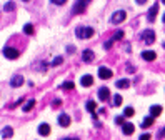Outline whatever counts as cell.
I'll list each match as a JSON object with an SVG mask.
<instances>
[{"instance_id":"obj_1","label":"cell","mask_w":165,"mask_h":140,"mask_svg":"<svg viewBox=\"0 0 165 140\" xmlns=\"http://www.w3.org/2000/svg\"><path fill=\"white\" fill-rule=\"evenodd\" d=\"M75 34H77L78 39H90V37H93L95 30H93L92 27H77Z\"/></svg>"},{"instance_id":"obj_2","label":"cell","mask_w":165,"mask_h":140,"mask_svg":"<svg viewBox=\"0 0 165 140\" xmlns=\"http://www.w3.org/2000/svg\"><path fill=\"white\" fill-rule=\"evenodd\" d=\"M125 17H127V14L123 10H117L115 14L110 17V23H113V25H118V23H122L123 20H125Z\"/></svg>"},{"instance_id":"obj_3","label":"cell","mask_w":165,"mask_h":140,"mask_svg":"<svg viewBox=\"0 0 165 140\" xmlns=\"http://www.w3.org/2000/svg\"><path fill=\"white\" fill-rule=\"evenodd\" d=\"M89 2H90V0H77V2H75V5H73V9H72V12H73V14H84V12H85V7H87L89 5Z\"/></svg>"},{"instance_id":"obj_4","label":"cell","mask_w":165,"mask_h":140,"mask_svg":"<svg viewBox=\"0 0 165 140\" xmlns=\"http://www.w3.org/2000/svg\"><path fill=\"white\" fill-rule=\"evenodd\" d=\"M3 55L7 57V59H10V60H15V59H19V50L17 48H14V47H5L3 48Z\"/></svg>"},{"instance_id":"obj_5","label":"cell","mask_w":165,"mask_h":140,"mask_svg":"<svg viewBox=\"0 0 165 140\" xmlns=\"http://www.w3.org/2000/svg\"><path fill=\"white\" fill-rule=\"evenodd\" d=\"M142 40L145 42L147 45H152L155 42V34L152 30H143L142 32Z\"/></svg>"},{"instance_id":"obj_6","label":"cell","mask_w":165,"mask_h":140,"mask_svg":"<svg viewBox=\"0 0 165 140\" xmlns=\"http://www.w3.org/2000/svg\"><path fill=\"white\" fill-rule=\"evenodd\" d=\"M109 97H110V90L107 87H100V89H98V100H100V102H107V100H109Z\"/></svg>"},{"instance_id":"obj_7","label":"cell","mask_w":165,"mask_h":140,"mask_svg":"<svg viewBox=\"0 0 165 140\" xmlns=\"http://www.w3.org/2000/svg\"><path fill=\"white\" fill-rule=\"evenodd\" d=\"M112 75H113V73H112V70H110V68H107V67H100V68H98V77H100V79L107 80V79H110Z\"/></svg>"},{"instance_id":"obj_8","label":"cell","mask_w":165,"mask_h":140,"mask_svg":"<svg viewBox=\"0 0 165 140\" xmlns=\"http://www.w3.org/2000/svg\"><path fill=\"white\" fill-rule=\"evenodd\" d=\"M59 125H60V127H68V125H70L68 113H60V115H59Z\"/></svg>"},{"instance_id":"obj_9","label":"cell","mask_w":165,"mask_h":140,"mask_svg":"<svg viewBox=\"0 0 165 140\" xmlns=\"http://www.w3.org/2000/svg\"><path fill=\"white\" fill-rule=\"evenodd\" d=\"M93 59H95V53H93L92 50H84V53H82V60L84 62H87V64H90V62H92Z\"/></svg>"},{"instance_id":"obj_10","label":"cell","mask_w":165,"mask_h":140,"mask_svg":"<svg viewBox=\"0 0 165 140\" xmlns=\"http://www.w3.org/2000/svg\"><path fill=\"white\" fill-rule=\"evenodd\" d=\"M142 59L147 60V62H152V60L157 59V53L154 50H145V52H142Z\"/></svg>"},{"instance_id":"obj_11","label":"cell","mask_w":165,"mask_h":140,"mask_svg":"<svg viewBox=\"0 0 165 140\" xmlns=\"http://www.w3.org/2000/svg\"><path fill=\"white\" fill-rule=\"evenodd\" d=\"M157 12H159V5H152V9L148 10V14H147V19H148V22H154L155 17H157Z\"/></svg>"},{"instance_id":"obj_12","label":"cell","mask_w":165,"mask_h":140,"mask_svg":"<svg viewBox=\"0 0 165 140\" xmlns=\"http://www.w3.org/2000/svg\"><path fill=\"white\" fill-rule=\"evenodd\" d=\"M22 84H23V77H22V75H14V77H12V80H10V85H12L14 89L20 87Z\"/></svg>"},{"instance_id":"obj_13","label":"cell","mask_w":165,"mask_h":140,"mask_svg":"<svg viewBox=\"0 0 165 140\" xmlns=\"http://www.w3.org/2000/svg\"><path fill=\"white\" fill-rule=\"evenodd\" d=\"M122 130H123V134H125V135H132V134H134V130H135V127H134V123H125V122H123L122 123Z\"/></svg>"},{"instance_id":"obj_14","label":"cell","mask_w":165,"mask_h":140,"mask_svg":"<svg viewBox=\"0 0 165 140\" xmlns=\"http://www.w3.org/2000/svg\"><path fill=\"white\" fill-rule=\"evenodd\" d=\"M80 84H82V87H90V85L93 84V77L92 75H84L80 79Z\"/></svg>"},{"instance_id":"obj_15","label":"cell","mask_w":165,"mask_h":140,"mask_svg":"<svg viewBox=\"0 0 165 140\" xmlns=\"http://www.w3.org/2000/svg\"><path fill=\"white\" fill-rule=\"evenodd\" d=\"M39 134L40 135H48L50 134V125H48V123H40L39 125Z\"/></svg>"},{"instance_id":"obj_16","label":"cell","mask_w":165,"mask_h":140,"mask_svg":"<svg viewBox=\"0 0 165 140\" xmlns=\"http://www.w3.org/2000/svg\"><path fill=\"white\" fill-rule=\"evenodd\" d=\"M160 113H162V107H160V105H152L150 107V115H152V117H159V115Z\"/></svg>"},{"instance_id":"obj_17","label":"cell","mask_w":165,"mask_h":140,"mask_svg":"<svg viewBox=\"0 0 165 140\" xmlns=\"http://www.w3.org/2000/svg\"><path fill=\"white\" fill-rule=\"evenodd\" d=\"M115 87H117V89H129L130 87V82L127 80V79H120V80H117Z\"/></svg>"},{"instance_id":"obj_18","label":"cell","mask_w":165,"mask_h":140,"mask_svg":"<svg viewBox=\"0 0 165 140\" xmlns=\"http://www.w3.org/2000/svg\"><path fill=\"white\" fill-rule=\"evenodd\" d=\"M12 135H14V130H12V127H5V129L2 130V137H3V138H10Z\"/></svg>"},{"instance_id":"obj_19","label":"cell","mask_w":165,"mask_h":140,"mask_svg":"<svg viewBox=\"0 0 165 140\" xmlns=\"http://www.w3.org/2000/svg\"><path fill=\"white\" fill-rule=\"evenodd\" d=\"M152 123H154V117H147V118H143V122H142V129H148V127L152 125Z\"/></svg>"},{"instance_id":"obj_20","label":"cell","mask_w":165,"mask_h":140,"mask_svg":"<svg viewBox=\"0 0 165 140\" xmlns=\"http://www.w3.org/2000/svg\"><path fill=\"white\" fill-rule=\"evenodd\" d=\"M34 105H35V100L32 98V100H28L25 105H23V112H30L32 109H34Z\"/></svg>"},{"instance_id":"obj_21","label":"cell","mask_w":165,"mask_h":140,"mask_svg":"<svg viewBox=\"0 0 165 140\" xmlns=\"http://www.w3.org/2000/svg\"><path fill=\"white\" fill-rule=\"evenodd\" d=\"M34 30H35V28H34L32 23H25V25H23V32H25L27 35H32V34H34Z\"/></svg>"},{"instance_id":"obj_22","label":"cell","mask_w":165,"mask_h":140,"mask_svg":"<svg viewBox=\"0 0 165 140\" xmlns=\"http://www.w3.org/2000/svg\"><path fill=\"white\" fill-rule=\"evenodd\" d=\"M3 10L5 12H14L15 10V2H7L5 7H3Z\"/></svg>"},{"instance_id":"obj_23","label":"cell","mask_w":165,"mask_h":140,"mask_svg":"<svg viewBox=\"0 0 165 140\" xmlns=\"http://www.w3.org/2000/svg\"><path fill=\"white\" fill-rule=\"evenodd\" d=\"M95 107L97 105H95V102H93V100H89L87 102V110H89V112L93 113V112H95Z\"/></svg>"},{"instance_id":"obj_24","label":"cell","mask_w":165,"mask_h":140,"mask_svg":"<svg viewBox=\"0 0 165 140\" xmlns=\"http://www.w3.org/2000/svg\"><path fill=\"white\" fill-rule=\"evenodd\" d=\"M134 113L135 112H134V109H132V107H127V109L123 110V117H132Z\"/></svg>"},{"instance_id":"obj_25","label":"cell","mask_w":165,"mask_h":140,"mask_svg":"<svg viewBox=\"0 0 165 140\" xmlns=\"http://www.w3.org/2000/svg\"><path fill=\"white\" fill-rule=\"evenodd\" d=\"M122 39H123V32L122 30H117L113 34V37H112V40H122Z\"/></svg>"},{"instance_id":"obj_26","label":"cell","mask_w":165,"mask_h":140,"mask_svg":"<svg viewBox=\"0 0 165 140\" xmlns=\"http://www.w3.org/2000/svg\"><path fill=\"white\" fill-rule=\"evenodd\" d=\"M75 85H73V82H64L62 84V89H65V90H70V89H73Z\"/></svg>"},{"instance_id":"obj_27","label":"cell","mask_w":165,"mask_h":140,"mask_svg":"<svg viewBox=\"0 0 165 140\" xmlns=\"http://www.w3.org/2000/svg\"><path fill=\"white\" fill-rule=\"evenodd\" d=\"M62 62H64V59H62V57H55V59L52 60V67H57V65H60Z\"/></svg>"},{"instance_id":"obj_28","label":"cell","mask_w":165,"mask_h":140,"mask_svg":"<svg viewBox=\"0 0 165 140\" xmlns=\"http://www.w3.org/2000/svg\"><path fill=\"white\" fill-rule=\"evenodd\" d=\"M120 104H122V97H120V95H113V105L118 107Z\"/></svg>"},{"instance_id":"obj_29","label":"cell","mask_w":165,"mask_h":140,"mask_svg":"<svg viewBox=\"0 0 165 140\" xmlns=\"http://www.w3.org/2000/svg\"><path fill=\"white\" fill-rule=\"evenodd\" d=\"M115 123L122 125V123H123V115H120V117H115Z\"/></svg>"},{"instance_id":"obj_30","label":"cell","mask_w":165,"mask_h":140,"mask_svg":"<svg viewBox=\"0 0 165 140\" xmlns=\"http://www.w3.org/2000/svg\"><path fill=\"white\" fill-rule=\"evenodd\" d=\"M65 2H67V0H52V3H55V5H64Z\"/></svg>"},{"instance_id":"obj_31","label":"cell","mask_w":165,"mask_h":140,"mask_svg":"<svg viewBox=\"0 0 165 140\" xmlns=\"http://www.w3.org/2000/svg\"><path fill=\"white\" fill-rule=\"evenodd\" d=\"M112 45H113V40H109V42H105V45H104V47L107 48V50H109V48L112 47Z\"/></svg>"},{"instance_id":"obj_32","label":"cell","mask_w":165,"mask_h":140,"mask_svg":"<svg viewBox=\"0 0 165 140\" xmlns=\"http://www.w3.org/2000/svg\"><path fill=\"white\" fill-rule=\"evenodd\" d=\"M67 52H68V53H73V52H75V47H73V45H68V47H67Z\"/></svg>"},{"instance_id":"obj_33","label":"cell","mask_w":165,"mask_h":140,"mask_svg":"<svg viewBox=\"0 0 165 140\" xmlns=\"http://www.w3.org/2000/svg\"><path fill=\"white\" fill-rule=\"evenodd\" d=\"M159 137L160 138H165V129H162V130L159 132Z\"/></svg>"},{"instance_id":"obj_34","label":"cell","mask_w":165,"mask_h":140,"mask_svg":"<svg viewBox=\"0 0 165 140\" xmlns=\"http://www.w3.org/2000/svg\"><path fill=\"white\" fill-rule=\"evenodd\" d=\"M145 138H150V134H143V135H140V140H145Z\"/></svg>"},{"instance_id":"obj_35","label":"cell","mask_w":165,"mask_h":140,"mask_svg":"<svg viewBox=\"0 0 165 140\" xmlns=\"http://www.w3.org/2000/svg\"><path fill=\"white\" fill-rule=\"evenodd\" d=\"M135 2H137V3H140V5H143V3L147 2V0H135Z\"/></svg>"},{"instance_id":"obj_36","label":"cell","mask_w":165,"mask_h":140,"mask_svg":"<svg viewBox=\"0 0 165 140\" xmlns=\"http://www.w3.org/2000/svg\"><path fill=\"white\" fill-rule=\"evenodd\" d=\"M162 20H163V22H165V14H163V17H162Z\"/></svg>"},{"instance_id":"obj_37","label":"cell","mask_w":165,"mask_h":140,"mask_svg":"<svg viewBox=\"0 0 165 140\" xmlns=\"http://www.w3.org/2000/svg\"><path fill=\"white\" fill-rule=\"evenodd\" d=\"M162 3H165V0H162Z\"/></svg>"},{"instance_id":"obj_38","label":"cell","mask_w":165,"mask_h":140,"mask_svg":"<svg viewBox=\"0 0 165 140\" xmlns=\"http://www.w3.org/2000/svg\"><path fill=\"white\" fill-rule=\"evenodd\" d=\"M23 2H28V0H23Z\"/></svg>"}]
</instances>
